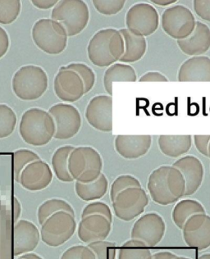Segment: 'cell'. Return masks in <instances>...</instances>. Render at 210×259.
Listing matches in <instances>:
<instances>
[{
    "instance_id": "cell-46",
    "label": "cell",
    "mask_w": 210,
    "mask_h": 259,
    "mask_svg": "<svg viewBox=\"0 0 210 259\" xmlns=\"http://www.w3.org/2000/svg\"><path fill=\"white\" fill-rule=\"evenodd\" d=\"M176 257H177V255L171 253V252L162 251V252H158V253L153 254L152 259H174Z\"/></svg>"
},
{
    "instance_id": "cell-2",
    "label": "cell",
    "mask_w": 210,
    "mask_h": 259,
    "mask_svg": "<svg viewBox=\"0 0 210 259\" xmlns=\"http://www.w3.org/2000/svg\"><path fill=\"white\" fill-rule=\"evenodd\" d=\"M90 61L99 67H110L120 60L124 54L123 38L119 30H100L91 38L87 47Z\"/></svg>"
},
{
    "instance_id": "cell-1",
    "label": "cell",
    "mask_w": 210,
    "mask_h": 259,
    "mask_svg": "<svg viewBox=\"0 0 210 259\" xmlns=\"http://www.w3.org/2000/svg\"><path fill=\"white\" fill-rule=\"evenodd\" d=\"M148 191L152 200L158 205L167 206L184 197V177L174 166H161L150 173L148 178Z\"/></svg>"
},
{
    "instance_id": "cell-24",
    "label": "cell",
    "mask_w": 210,
    "mask_h": 259,
    "mask_svg": "<svg viewBox=\"0 0 210 259\" xmlns=\"http://www.w3.org/2000/svg\"><path fill=\"white\" fill-rule=\"evenodd\" d=\"M119 31L124 41V54L119 62L127 64L141 60L147 50L146 39L132 34L127 28L121 29Z\"/></svg>"
},
{
    "instance_id": "cell-36",
    "label": "cell",
    "mask_w": 210,
    "mask_h": 259,
    "mask_svg": "<svg viewBox=\"0 0 210 259\" xmlns=\"http://www.w3.org/2000/svg\"><path fill=\"white\" fill-rule=\"evenodd\" d=\"M87 246L91 248L96 259H116L117 257V244L114 242H93Z\"/></svg>"
},
{
    "instance_id": "cell-45",
    "label": "cell",
    "mask_w": 210,
    "mask_h": 259,
    "mask_svg": "<svg viewBox=\"0 0 210 259\" xmlns=\"http://www.w3.org/2000/svg\"><path fill=\"white\" fill-rule=\"evenodd\" d=\"M32 5L39 9H50L58 4L57 0H32Z\"/></svg>"
},
{
    "instance_id": "cell-18",
    "label": "cell",
    "mask_w": 210,
    "mask_h": 259,
    "mask_svg": "<svg viewBox=\"0 0 210 259\" xmlns=\"http://www.w3.org/2000/svg\"><path fill=\"white\" fill-rule=\"evenodd\" d=\"M173 166L178 169L184 177V196H191L197 192L204 180V169L201 161L195 156H184L177 160Z\"/></svg>"
},
{
    "instance_id": "cell-34",
    "label": "cell",
    "mask_w": 210,
    "mask_h": 259,
    "mask_svg": "<svg viewBox=\"0 0 210 259\" xmlns=\"http://www.w3.org/2000/svg\"><path fill=\"white\" fill-rule=\"evenodd\" d=\"M40 160L39 156L29 149H18L14 152V177L19 182L20 175L23 169L31 162Z\"/></svg>"
},
{
    "instance_id": "cell-53",
    "label": "cell",
    "mask_w": 210,
    "mask_h": 259,
    "mask_svg": "<svg viewBox=\"0 0 210 259\" xmlns=\"http://www.w3.org/2000/svg\"><path fill=\"white\" fill-rule=\"evenodd\" d=\"M17 259H24V258H22V257H20L19 258H17Z\"/></svg>"
},
{
    "instance_id": "cell-31",
    "label": "cell",
    "mask_w": 210,
    "mask_h": 259,
    "mask_svg": "<svg viewBox=\"0 0 210 259\" xmlns=\"http://www.w3.org/2000/svg\"><path fill=\"white\" fill-rule=\"evenodd\" d=\"M60 211L68 212L75 217L73 207L69 203H67V201L60 199H51L44 202L38 208V222L39 224L42 225L50 217L52 216L53 214Z\"/></svg>"
},
{
    "instance_id": "cell-47",
    "label": "cell",
    "mask_w": 210,
    "mask_h": 259,
    "mask_svg": "<svg viewBox=\"0 0 210 259\" xmlns=\"http://www.w3.org/2000/svg\"><path fill=\"white\" fill-rule=\"evenodd\" d=\"M13 204H14V221L17 223L22 214V205L17 198H14Z\"/></svg>"
},
{
    "instance_id": "cell-9",
    "label": "cell",
    "mask_w": 210,
    "mask_h": 259,
    "mask_svg": "<svg viewBox=\"0 0 210 259\" xmlns=\"http://www.w3.org/2000/svg\"><path fill=\"white\" fill-rule=\"evenodd\" d=\"M162 28L166 34L174 39H186L195 29V16L184 5H178L165 9L161 18Z\"/></svg>"
},
{
    "instance_id": "cell-42",
    "label": "cell",
    "mask_w": 210,
    "mask_h": 259,
    "mask_svg": "<svg viewBox=\"0 0 210 259\" xmlns=\"http://www.w3.org/2000/svg\"><path fill=\"white\" fill-rule=\"evenodd\" d=\"M210 142V136H194V144L198 151L202 155L208 157V145Z\"/></svg>"
},
{
    "instance_id": "cell-26",
    "label": "cell",
    "mask_w": 210,
    "mask_h": 259,
    "mask_svg": "<svg viewBox=\"0 0 210 259\" xmlns=\"http://www.w3.org/2000/svg\"><path fill=\"white\" fill-rule=\"evenodd\" d=\"M137 72L129 64L114 63L108 67L104 76V84L108 95H113L114 82H135L137 81Z\"/></svg>"
},
{
    "instance_id": "cell-14",
    "label": "cell",
    "mask_w": 210,
    "mask_h": 259,
    "mask_svg": "<svg viewBox=\"0 0 210 259\" xmlns=\"http://www.w3.org/2000/svg\"><path fill=\"white\" fill-rule=\"evenodd\" d=\"M86 118L95 129L103 132L113 131V98L100 95L91 99L86 109Z\"/></svg>"
},
{
    "instance_id": "cell-21",
    "label": "cell",
    "mask_w": 210,
    "mask_h": 259,
    "mask_svg": "<svg viewBox=\"0 0 210 259\" xmlns=\"http://www.w3.org/2000/svg\"><path fill=\"white\" fill-rule=\"evenodd\" d=\"M115 149L122 158L133 160L145 156L152 145V136L119 135L115 139Z\"/></svg>"
},
{
    "instance_id": "cell-33",
    "label": "cell",
    "mask_w": 210,
    "mask_h": 259,
    "mask_svg": "<svg viewBox=\"0 0 210 259\" xmlns=\"http://www.w3.org/2000/svg\"><path fill=\"white\" fill-rule=\"evenodd\" d=\"M22 9L19 0H0V24L9 25L15 22Z\"/></svg>"
},
{
    "instance_id": "cell-15",
    "label": "cell",
    "mask_w": 210,
    "mask_h": 259,
    "mask_svg": "<svg viewBox=\"0 0 210 259\" xmlns=\"http://www.w3.org/2000/svg\"><path fill=\"white\" fill-rule=\"evenodd\" d=\"M182 236L186 245L204 250L210 247V216L196 214L186 221L182 227Z\"/></svg>"
},
{
    "instance_id": "cell-28",
    "label": "cell",
    "mask_w": 210,
    "mask_h": 259,
    "mask_svg": "<svg viewBox=\"0 0 210 259\" xmlns=\"http://www.w3.org/2000/svg\"><path fill=\"white\" fill-rule=\"evenodd\" d=\"M206 213L204 206L195 199H182L179 201L172 212L174 224L182 230L186 221L196 214Z\"/></svg>"
},
{
    "instance_id": "cell-32",
    "label": "cell",
    "mask_w": 210,
    "mask_h": 259,
    "mask_svg": "<svg viewBox=\"0 0 210 259\" xmlns=\"http://www.w3.org/2000/svg\"><path fill=\"white\" fill-rule=\"evenodd\" d=\"M17 125V116L14 111L6 104H0V139L7 138L13 134Z\"/></svg>"
},
{
    "instance_id": "cell-37",
    "label": "cell",
    "mask_w": 210,
    "mask_h": 259,
    "mask_svg": "<svg viewBox=\"0 0 210 259\" xmlns=\"http://www.w3.org/2000/svg\"><path fill=\"white\" fill-rule=\"evenodd\" d=\"M133 187H141V182L137 177L132 175H121L113 181L110 189L111 201L113 202L117 194L123 190Z\"/></svg>"
},
{
    "instance_id": "cell-23",
    "label": "cell",
    "mask_w": 210,
    "mask_h": 259,
    "mask_svg": "<svg viewBox=\"0 0 210 259\" xmlns=\"http://www.w3.org/2000/svg\"><path fill=\"white\" fill-rule=\"evenodd\" d=\"M181 82H210V58L192 57L182 63L178 74Z\"/></svg>"
},
{
    "instance_id": "cell-50",
    "label": "cell",
    "mask_w": 210,
    "mask_h": 259,
    "mask_svg": "<svg viewBox=\"0 0 210 259\" xmlns=\"http://www.w3.org/2000/svg\"><path fill=\"white\" fill-rule=\"evenodd\" d=\"M198 259H210V253H204L198 257Z\"/></svg>"
},
{
    "instance_id": "cell-5",
    "label": "cell",
    "mask_w": 210,
    "mask_h": 259,
    "mask_svg": "<svg viewBox=\"0 0 210 259\" xmlns=\"http://www.w3.org/2000/svg\"><path fill=\"white\" fill-rule=\"evenodd\" d=\"M48 82V76L42 67L27 65L14 74L12 87L18 99L31 101L38 100L46 93Z\"/></svg>"
},
{
    "instance_id": "cell-27",
    "label": "cell",
    "mask_w": 210,
    "mask_h": 259,
    "mask_svg": "<svg viewBox=\"0 0 210 259\" xmlns=\"http://www.w3.org/2000/svg\"><path fill=\"white\" fill-rule=\"evenodd\" d=\"M108 189V181L104 173L98 179L90 183H80L76 182L75 191L81 200L86 202L96 201L102 199L107 194Z\"/></svg>"
},
{
    "instance_id": "cell-25",
    "label": "cell",
    "mask_w": 210,
    "mask_h": 259,
    "mask_svg": "<svg viewBox=\"0 0 210 259\" xmlns=\"http://www.w3.org/2000/svg\"><path fill=\"white\" fill-rule=\"evenodd\" d=\"M158 148L164 155L170 158H178L188 153L192 146V136H160L158 139Z\"/></svg>"
},
{
    "instance_id": "cell-43",
    "label": "cell",
    "mask_w": 210,
    "mask_h": 259,
    "mask_svg": "<svg viewBox=\"0 0 210 259\" xmlns=\"http://www.w3.org/2000/svg\"><path fill=\"white\" fill-rule=\"evenodd\" d=\"M140 82H167L169 79L158 71H150L139 79Z\"/></svg>"
},
{
    "instance_id": "cell-44",
    "label": "cell",
    "mask_w": 210,
    "mask_h": 259,
    "mask_svg": "<svg viewBox=\"0 0 210 259\" xmlns=\"http://www.w3.org/2000/svg\"><path fill=\"white\" fill-rule=\"evenodd\" d=\"M9 45H10V41H9V34L5 29L0 26V59H2L8 52Z\"/></svg>"
},
{
    "instance_id": "cell-49",
    "label": "cell",
    "mask_w": 210,
    "mask_h": 259,
    "mask_svg": "<svg viewBox=\"0 0 210 259\" xmlns=\"http://www.w3.org/2000/svg\"><path fill=\"white\" fill-rule=\"evenodd\" d=\"M21 257L24 259H43L41 257H39V255L34 253H26V254L22 255Z\"/></svg>"
},
{
    "instance_id": "cell-48",
    "label": "cell",
    "mask_w": 210,
    "mask_h": 259,
    "mask_svg": "<svg viewBox=\"0 0 210 259\" xmlns=\"http://www.w3.org/2000/svg\"><path fill=\"white\" fill-rule=\"evenodd\" d=\"M176 2H177L176 0H172V1H169V0H165V1H163V0H154V1H152V3L159 5V6H169L170 5H174Z\"/></svg>"
},
{
    "instance_id": "cell-51",
    "label": "cell",
    "mask_w": 210,
    "mask_h": 259,
    "mask_svg": "<svg viewBox=\"0 0 210 259\" xmlns=\"http://www.w3.org/2000/svg\"><path fill=\"white\" fill-rule=\"evenodd\" d=\"M174 259H191V258H189V257H178V256H177V257H176L175 258H174Z\"/></svg>"
},
{
    "instance_id": "cell-6",
    "label": "cell",
    "mask_w": 210,
    "mask_h": 259,
    "mask_svg": "<svg viewBox=\"0 0 210 259\" xmlns=\"http://www.w3.org/2000/svg\"><path fill=\"white\" fill-rule=\"evenodd\" d=\"M51 18L63 25L67 36H75L89 23V8L81 0H63L54 6Z\"/></svg>"
},
{
    "instance_id": "cell-22",
    "label": "cell",
    "mask_w": 210,
    "mask_h": 259,
    "mask_svg": "<svg viewBox=\"0 0 210 259\" xmlns=\"http://www.w3.org/2000/svg\"><path fill=\"white\" fill-rule=\"evenodd\" d=\"M182 53L188 56H201L210 49V28L206 24L196 22L191 35L186 39L178 40Z\"/></svg>"
},
{
    "instance_id": "cell-39",
    "label": "cell",
    "mask_w": 210,
    "mask_h": 259,
    "mask_svg": "<svg viewBox=\"0 0 210 259\" xmlns=\"http://www.w3.org/2000/svg\"><path fill=\"white\" fill-rule=\"evenodd\" d=\"M90 215H101L106 218L110 223L113 222V213L110 207L107 203L99 201H94L85 207L81 213V218L90 216Z\"/></svg>"
},
{
    "instance_id": "cell-41",
    "label": "cell",
    "mask_w": 210,
    "mask_h": 259,
    "mask_svg": "<svg viewBox=\"0 0 210 259\" xmlns=\"http://www.w3.org/2000/svg\"><path fill=\"white\" fill-rule=\"evenodd\" d=\"M193 7L196 15L206 22H210L209 0H195L193 3Z\"/></svg>"
},
{
    "instance_id": "cell-3",
    "label": "cell",
    "mask_w": 210,
    "mask_h": 259,
    "mask_svg": "<svg viewBox=\"0 0 210 259\" xmlns=\"http://www.w3.org/2000/svg\"><path fill=\"white\" fill-rule=\"evenodd\" d=\"M20 136L32 146H44L55 134V123L49 112L40 108H30L22 115L19 125Z\"/></svg>"
},
{
    "instance_id": "cell-35",
    "label": "cell",
    "mask_w": 210,
    "mask_h": 259,
    "mask_svg": "<svg viewBox=\"0 0 210 259\" xmlns=\"http://www.w3.org/2000/svg\"><path fill=\"white\" fill-rule=\"evenodd\" d=\"M67 69L76 71L81 78L85 87V94L89 93L96 84V74L89 66L85 63H70L67 66Z\"/></svg>"
},
{
    "instance_id": "cell-7",
    "label": "cell",
    "mask_w": 210,
    "mask_h": 259,
    "mask_svg": "<svg viewBox=\"0 0 210 259\" xmlns=\"http://www.w3.org/2000/svg\"><path fill=\"white\" fill-rule=\"evenodd\" d=\"M67 34L62 24L53 19H40L32 28L35 46L46 54L56 55L65 50Z\"/></svg>"
},
{
    "instance_id": "cell-11",
    "label": "cell",
    "mask_w": 210,
    "mask_h": 259,
    "mask_svg": "<svg viewBox=\"0 0 210 259\" xmlns=\"http://www.w3.org/2000/svg\"><path fill=\"white\" fill-rule=\"evenodd\" d=\"M147 193L142 187H133L117 194L113 203L115 216L124 222H131L141 216L149 204Z\"/></svg>"
},
{
    "instance_id": "cell-13",
    "label": "cell",
    "mask_w": 210,
    "mask_h": 259,
    "mask_svg": "<svg viewBox=\"0 0 210 259\" xmlns=\"http://www.w3.org/2000/svg\"><path fill=\"white\" fill-rule=\"evenodd\" d=\"M166 224L162 216L156 212L145 214L134 223L131 231L132 240H138L148 247L158 245L164 237Z\"/></svg>"
},
{
    "instance_id": "cell-20",
    "label": "cell",
    "mask_w": 210,
    "mask_h": 259,
    "mask_svg": "<svg viewBox=\"0 0 210 259\" xmlns=\"http://www.w3.org/2000/svg\"><path fill=\"white\" fill-rule=\"evenodd\" d=\"M40 240V233L34 223L30 221L19 220L16 223L13 234L14 256L32 252Z\"/></svg>"
},
{
    "instance_id": "cell-10",
    "label": "cell",
    "mask_w": 210,
    "mask_h": 259,
    "mask_svg": "<svg viewBox=\"0 0 210 259\" xmlns=\"http://www.w3.org/2000/svg\"><path fill=\"white\" fill-rule=\"evenodd\" d=\"M126 26L130 32L138 36L153 35L159 26V15L153 5L139 3L131 7L126 14Z\"/></svg>"
},
{
    "instance_id": "cell-40",
    "label": "cell",
    "mask_w": 210,
    "mask_h": 259,
    "mask_svg": "<svg viewBox=\"0 0 210 259\" xmlns=\"http://www.w3.org/2000/svg\"><path fill=\"white\" fill-rule=\"evenodd\" d=\"M60 259H96L93 252L88 246L74 245L67 248Z\"/></svg>"
},
{
    "instance_id": "cell-29",
    "label": "cell",
    "mask_w": 210,
    "mask_h": 259,
    "mask_svg": "<svg viewBox=\"0 0 210 259\" xmlns=\"http://www.w3.org/2000/svg\"><path fill=\"white\" fill-rule=\"evenodd\" d=\"M74 148L72 145H64L57 149L53 155V170L60 182H72L74 181L68 171V159Z\"/></svg>"
},
{
    "instance_id": "cell-8",
    "label": "cell",
    "mask_w": 210,
    "mask_h": 259,
    "mask_svg": "<svg viewBox=\"0 0 210 259\" xmlns=\"http://www.w3.org/2000/svg\"><path fill=\"white\" fill-rule=\"evenodd\" d=\"M76 230L75 217L60 211L53 214L41 225L40 239L48 246H61L72 237Z\"/></svg>"
},
{
    "instance_id": "cell-19",
    "label": "cell",
    "mask_w": 210,
    "mask_h": 259,
    "mask_svg": "<svg viewBox=\"0 0 210 259\" xmlns=\"http://www.w3.org/2000/svg\"><path fill=\"white\" fill-rule=\"evenodd\" d=\"M112 230V223L101 215H90L81 218L77 235L86 244L106 240Z\"/></svg>"
},
{
    "instance_id": "cell-4",
    "label": "cell",
    "mask_w": 210,
    "mask_h": 259,
    "mask_svg": "<svg viewBox=\"0 0 210 259\" xmlns=\"http://www.w3.org/2000/svg\"><path fill=\"white\" fill-rule=\"evenodd\" d=\"M103 169L100 153L91 146L74 148L68 159V171L74 181L90 183L99 178Z\"/></svg>"
},
{
    "instance_id": "cell-38",
    "label": "cell",
    "mask_w": 210,
    "mask_h": 259,
    "mask_svg": "<svg viewBox=\"0 0 210 259\" xmlns=\"http://www.w3.org/2000/svg\"><path fill=\"white\" fill-rule=\"evenodd\" d=\"M94 7L102 15H116L123 9L126 2L124 0H94Z\"/></svg>"
},
{
    "instance_id": "cell-17",
    "label": "cell",
    "mask_w": 210,
    "mask_h": 259,
    "mask_svg": "<svg viewBox=\"0 0 210 259\" xmlns=\"http://www.w3.org/2000/svg\"><path fill=\"white\" fill-rule=\"evenodd\" d=\"M52 180L50 166L40 159L31 162L23 169L20 175L19 183L26 190L39 191L47 188Z\"/></svg>"
},
{
    "instance_id": "cell-16",
    "label": "cell",
    "mask_w": 210,
    "mask_h": 259,
    "mask_svg": "<svg viewBox=\"0 0 210 259\" xmlns=\"http://www.w3.org/2000/svg\"><path fill=\"white\" fill-rule=\"evenodd\" d=\"M54 92L64 102L73 103L82 98L85 87L81 78L76 71L62 67L54 78Z\"/></svg>"
},
{
    "instance_id": "cell-30",
    "label": "cell",
    "mask_w": 210,
    "mask_h": 259,
    "mask_svg": "<svg viewBox=\"0 0 210 259\" xmlns=\"http://www.w3.org/2000/svg\"><path fill=\"white\" fill-rule=\"evenodd\" d=\"M153 254L149 247L138 240L125 242L117 252V259H152Z\"/></svg>"
},
{
    "instance_id": "cell-52",
    "label": "cell",
    "mask_w": 210,
    "mask_h": 259,
    "mask_svg": "<svg viewBox=\"0 0 210 259\" xmlns=\"http://www.w3.org/2000/svg\"><path fill=\"white\" fill-rule=\"evenodd\" d=\"M208 158H210V142L209 145H208Z\"/></svg>"
},
{
    "instance_id": "cell-12",
    "label": "cell",
    "mask_w": 210,
    "mask_h": 259,
    "mask_svg": "<svg viewBox=\"0 0 210 259\" xmlns=\"http://www.w3.org/2000/svg\"><path fill=\"white\" fill-rule=\"evenodd\" d=\"M49 113L55 123L54 138L57 140H69L76 136L81 127L80 112L71 104H55L50 108Z\"/></svg>"
}]
</instances>
